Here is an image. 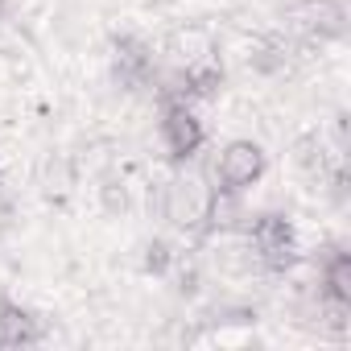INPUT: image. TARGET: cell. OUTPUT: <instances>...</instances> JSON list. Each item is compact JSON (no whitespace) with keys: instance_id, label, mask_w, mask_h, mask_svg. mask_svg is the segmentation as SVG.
I'll return each instance as SVG.
<instances>
[{"instance_id":"277c9868","label":"cell","mask_w":351,"mask_h":351,"mask_svg":"<svg viewBox=\"0 0 351 351\" xmlns=\"http://www.w3.org/2000/svg\"><path fill=\"white\" fill-rule=\"evenodd\" d=\"M157 136L169 153L173 165H186L203 153L207 145V124L199 120L195 104H161V120H157Z\"/></svg>"},{"instance_id":"52a82bcc","label":"cell","mask_w":351,"mask_h":351,"mask_svg":"<svg viewBox=\"0 0 351 351\" xmlns=\"http://www.w3.org/2000/svg\"><path fill=\"white\" fill-rule=\"evenodd\" d=\"M42 339H46L42 318L29 306H21L17 298L0 293V347H34Z\"/></svg>"},{"instance_id":"30bf717a","label":"cell","mask_w":351,"mask_h":351,"mask_svg":"<svg viewBox=\"0 0 351 351\" xmlns=\"http://www.w3.org/2000/svg\"><path fill=\"white\" fill-rule=\"evenodd\" d=\"M293 165H298V169H306L310 178H326L330 161H326V145H322V136H318V132H306V136H298V141H293Z\"/></svg>"},{"instance_id":"3957f363","label":"cell","mask_w":351,"mask_h":351,"mask_svg":"<svg viewBox=\"0 0 351 351\" xmlns=\"http://www.w3.org/2000/svg\"><path fill=\"white\" fill-rule=\"evenodd\" d=\"M265 169H269L265 145H256V141H248V136H236V141H228V145L211 157V165H207L203 178L211 182V191L244 195V191H252V186L265 178Z\"/></svg>"},{"instance_id":"9c48e42d","label":"cell","mask_w":351,"mask_h":351,"mask_svg":"<svg viewBox=\"0 0 351 351\" xmlns=\"http://www.w3.org/2000/svg\"><path fill=\"white\" fill-rule=\"evenodd\" d=\"M293 58V42L281 38V34H261L252 46H248V66L261 71V75H281Z\"/></svg>"},{"instance_id":"7a4b0ae2","label":"cell","mask_w":351,"mask_h":351,"mask_svg":"<svg viewBox=\"0 0 351 351\" xmlns=\"http://www.w3.org/2000/svg\"><path fill=\"white\" fill-rule=\"evenodd\" d=\"M244 240H248V248L256 252V265H261L265 277H285V273L298 269V261H302V244H298L293 219L281 215V211L248 215Z\"/></svg>"},{"instance_id":"7c38bea8","label":"cell","mask_w":351,"mask_h":351,"mask_svg":"<svg viewBox=\"0 0 351 351\" xmlns=\"http://www.w3.org/2000/svg\"><path fill=\"white\" fill-rule=\"evenodd\" d=\"M99 199H104V207H108L112 215L128 211V186H124V182H116V178H108V182L99 186Z\"/></svg>"},{"instance_id":"ba28073f","label":"cell","mask_w":351,"mask_h":351,"mask_svg":"<svg viewBox=\"0 0 351 351\" xmlns=\"http://www.w3.org/2000/svg\"><path fill=\"white\" fill-rule=\"evenodd\" d=\"M326 298L351 302V252L343 248H322L318 256V281H314Z\"/></svg>"},{"instance_id":"6da1fadb","label":"cell","mask_w":351,"mask_h":351,"mask_svg":"<svg viewBox=\"0 0 351 351\" xmlns=\"http://www.w3.org/2000/svg\"><path fill=\"white\" fill-rule=\"evenodd\" d=\"M211 199H215V191H211V182L203 178V173L178 169V173H169V182L161 186L157 211H161V219L173 232L203 240L207 236V219H211Z\"/></svg>"},{"instance_id":"5b68a950","label":"cell","mask_w":351,"mask_h":351,"mask_svg":"<svg viewBox=\"0 0 351 351\" xmlns=\"http://www.w3.org/2000/svg\"><path fill=\"white\" fill-rule=\"evenodd\" d=\"M157 54H153V46L145 42V38H136V34H120L116 42H112V79L124 87V91H145V87H153V79H157Z\"/></svg>"},{"instance_id":"8fae6325","label":"cell","mask_w":351,"mask_h":351,"mask_svg":"<svg viewBox=\"0 0 351 351\" xmlns=\"http://www.w3.org/2000/svg\"><path fill=\"white\" fill-rule=\"evenodd\" d=\"M173 261H178V252H173V244H169V240H161V236H153V240L145 244L141 269H145V273H153V277H169Z\"/></svg>"},{"instance_id":"8992f818","label":"cell","mask_w":351,"mask_h":351,"mask_svg":"<svg viewBox=\"0 0 351 351\" xmlns=\"http://www.w3.org/2000/svg\"><path fill=\"white\" fill-rule=\"evenodd\" d=\"M293 25L302 38L310 42H339L347 38V9L339 0H302V5L289 9Z\"/></svg>"}]
</instances>
